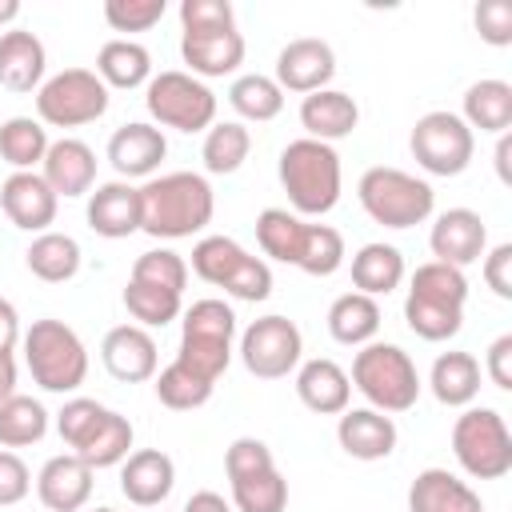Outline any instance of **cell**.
<instances>
[{
    "label": "cell",
    "instance_id": "6da1fadb",
    "mask_svg": "<svg viewBox=\"0 0 512 512\" xmlns=\"http://www.w3.org/2000/svg\"><path fill=\"white\" fill-rule=\"evenodd\" d=\"M216 196L200 172H164L140 184V232L152 240H184L212 224Z\"/></svg>",
    "mask_w": 512,
    "mask_h": 512
},
{
    "label": "cell",
    "instance_id": "7a4b0ae2",
    "mask_svg": "<svg viewBox=\"0 0 512 512\" xmlns=\"http://www.w3.org/2000/svg\"><path fill=\"white\" fill-rule=\"evenodd\" d=\"M276 176H280V184L288 192V204L300 220L332 212L336 200H340V188H344L340 152L332 144H320V140H308V136L284 144V152L276 160Z\"/></svg>",
    "mask_w": 512,
    "mask_h": 512
},
{
    "label": "cell",
    "instance_id": "3957f363",
    "mask_svg": "<svg viewBox=\"0 0 512 512\" xmlns=\"http://www.w3.org/2000/svg\"><path fill=\"white\" fill-rule=\"evenodd\" d=\"M24 344V364L32 372V380L44 392H76L88 376V348L76 336V328H68L56 316L32 320V328L20 336Z\"/></svg>",
    "mask_w": 512,
    "mask_h": 512
},
{
    "label": "cell",
    "instance_id": "277c9868",
    "mask_svg": "<svg viewBox=\"0 0 512 512\" xmlns=\"http://www.w3.org/2000/svg\"><path fill=\"white\" fill-rule=\"evenodd\" d=\"M348 380L376 412H408L424 388L412 356L400 344H384V340H372L356 352Z\"/></svg>",
    "mask_w": 512,
    "mask_h": 512
},
{
    "label": "cell",
    "instance_id": "5b68a950",
    "mask_svg": "<svg viewBox=\"0 0 512 512\" xmlns=\"http://www.w3.org/2000/svg\"><path fill=\"white\" fill-rule=\"evenodd\" d=\"M356 196H360V208L384 228H416L436 208V192L428 180L388 164L368 168L356 184Z\"/></svg>",
    "mask_w": 512,
    "mask_h": 512
},
{
    "label": "cell",
    "instance_id": "8992f818",
    "mask_svg": "<svg viewBox=\"0 0 512 512\" xmlns=\"http://www.w3.org/2000/svg\"><path fill=\"white\" fill-rule=\"evenodd\" d=\"M192 272L204 284L224 288L228 296L248 300V304L272 296V268H268V260L252 256L232 236H204V240H196V248H192Z\"/></svg>",
    "mask_w": 512,
    "mask_h": 512
},
{
    "label": "cell",
    "instance_id": "52a82bcc",
    "mask_svg": "<svg viewBox=\"0 0 512 512\" xmlns=\"http://www.w3.org/2000/svg\"><path fill=\"white\" fill-rule=\"evenodd\" d=\"M452 456L472 480H500L512 472V432L496 408L468 404L452 424Z\"/></svg>",
    "mask_w": 512,
    "mask_h": 512
},
{
    "label": "cell",
    "instance_id": "ba28073f",
    "mask_svg": "<svg viewBox=\"0 0 512 512\" xmlns=\"http://www.w3.org/2000/svg\"><path fill=\"white\" fill-rule=\"evenodd\" d=\"M144 104H148V116L160 128L208 132L216 124V92L204 80H196L192 72H180V68L156 72L144 84Z\"/></svg>",
    "mask_w": 512,
    "mask_h": 512
},
{
    "label": "cell",
    "instance_id": "9c48e42d",
    "mask_svg": "<svg viewBox=\"0 0 512 512\" xmlns=\"http://www.w3.org/2000/svg\"><path fill=\"white\" fill-rule=\"evenodd\" d=\"M108 112V88L92 68H64L36 88V120L48 128H80Z\"/></svg>",
    "mask_w": 512,
    "mask_h": 512
},
{
    "label": "cell",
    "instance_id": "30bf717a",
    "mask_svg": "<svg viewBox=\"0 0 512 512\" xmlns=\"http://www.w3.org/2000/svg\"><path fill=\"white\" fill-rule=\"evenodd\" d=\"M408 148H412V156H416V164L424 172H432V176H460L472 164L476 132L460 120V112L436 108V112H424L412 124Z\"/></svg>",
    "mask_w": 512,
    "mask_h": 512
},
{
    "label": "cell",
    "instance_id": "8fae6325",
    "mask_svg": "<svg viewBox=\"0 0 512 512\" xmlns=\"http://www.w3.org/2000/svg\"><path fill=\"white\" fill-rule=\"evenodd\" d=\"M300 356H304V336L288 316L276 312L260 316L240 336V360L256 380H284L288 372L300 368Z\"/></svg>",
    "mask_w": 512,
    "mask_h": 512
},
{
    "label": "cell",
    "instance_id": "7c38bea8",
    "mask_svg": "<svg viewBox=\"0 0 512 512\" xmlns=\"http://www.w3.org/2000/svg\"><path fill=\"white\" fill-rule=\"evenodd\" d=\"M332 76H336V52L320 36H296L276 52V76L272 80L280 84V92L308 96V92L328 88Z\"/></svg>",
    "mask_w": 512,
    "mask_h": 512
},
{
    "label": "cell",
    "instance_id": "4fadbf2b",
    "mask_svg": "<svg viewBox=\"0 0 512 512\" xmlns=\"http://www.w3.org/2000/svg\"><path fill=\"white\" fill-rule=\"evenodd\" d=\"M428 248L440 264H452V268H468L484 256L488 248V224L480 220V212L472 208H448L436 216L432 232H428Z\"/></svg>",
    "mask_w": 512,
    "mask_h": 512
},
{
    "label": "cell",
    "instance_id": "5bb4252c",
    "mask_svg": "<svg viewBox=\"0 0 512 512\" xmlns=\"http://www.w3.org/2000/svg\"><path fill=\"white\" fill-rule=\"evenodd\" d=\"M164 156H168L164 132L156 124H144V120L120 124L108 140V164L120 172V180H140V176L152 180Z\"/></svg>",
    "mask_w": 512,
    "mask_h": 512
},
{
    "label": "cell",
    "instance_id": "9a60e30c",
    "mask_svg": "<svg viewBox=\"0 0 512 512\" xmlns=\"http://www.w3.org/2000/svg\"><path fill=\"white\" fill-rule=\"evenodd\" d=\"M100 360H104L108 376H116L124 384L152 380L156 376V364H160L156 340L140 324H116V328H108V336L100 344Z\"/></svg>",
    "mask_w": 512,
    "mask_h": 512
},
{
    "label": "cell",
    "instance_id": "2e32d148",
    "mask_svg": "<svg viewBox=\"0 0 512 512\" xmlns=\"http://www.w3.org/2000/svg\"><path fill=\"white\" fill-rule=\"evenodd\" d=\"M56 204H60V196L44 184L40 172H12L0 184V208L24 232H36V236L48 232V224L56 220Z\"/></svg>",
    "mask_w": 512,
    "mask_h": 512
},
{
    "label": "cell",
    "instance_id": "e0dca14e",
    "mask_svg": "<svg viewBox=\"0 0 512 512\" xmlns=\"http://www.w3.org/2000/svg\"><path fill=\"white\" fill-rule=\"evenodd\" d=\"M40 176L56 196H88L96 184V152L76 136H60L48 144Z\"/></svg>",
    "mask_w": 512,
    "mask_h": 512
},
{
    "label": "cell",
    "instance_id": "ac0fdd59",
    "mask_svg": "<svg viewBox=\"0 0 512 512\" xmlns=\"http://www.w3.org/2000/svg\"><path fill=\"white\" fill-rule=\"evenodd\" d=\"M88 228L104 240H124L140 232V188L128 180H108L88 192Z\"/></svg>",
    "mask_w": 512,
    "mask_h": 512
},
{
    "label": "cell",
    "instance_id": "d6986e66",
    "mask_svg": "<svg viewBox=\"0 0 512 512\" xmlns=\"http://www.w3.org/2000/svg\"><path fill=\"white\" fill-rule=\"evenodd\" d=\"M36 496L48 512H80L92 496V468L76 452H60L44 460L36 476Z\"/></svg>",
    "mask_w": 512,
    "mask_h": 512
},
{
    "label": "cell",
    "instance_id": "ffe728a7",
    "mask_svg": "<svg viewBox=\"0 0 512 512\" xmlns=\"http://www.w3.org/2000/svg\"><path fill=\"white\" fill-rule=\"evenodd\" d=\"M176 484V464L168 452L160 448H140L128 452V460L120 464V492L136 504V508H156L172 496Z\"/></svg>",
    "mask_w": 512,
    "mask_h": 512
},
{
    "label": "cell",
    "instance_id": "44dd1931",
    "mask_svg": "<svg viewBox=\"0 0 512 512\" xmlns=\"http://www.w3.org/2000/svg\"><path fill=\"white\" fill-rule=\"evenodd\" d=\"M396 420L376 408H344L336 420V440L352 460H384L396 448Z\"/></svg>",
    "mask_w": 512,
    "mask_h": 512
},
{
    "label": "cell",
    "instance_id": "7402d4cb",
    "mask_svg": "<svg viewBox=\"0 0 512 512\" xmlns=\"http://www.w3.org/2000/svg\"><path fill=\"white\" fill-rule=\"evenodd\" d=\"M180 56L192 68L196 80H216V76H232L244 64V36L236 28H220V32H184L180 36Z\"/></svg>",
    "mask_w": 512,
    "mask_h": 512
},
{
    "label": "cell",
    "instance_id": "603a6c76",
    "mask_svg": "<svg viewBox=\"0 0 512 512\" xmlns=\"http://www.w3.org/2000/svg\"><path fill=\"white\" fill-rule=\"evenodd\" d=\"M296 396L316 416H340L352 400V380L336 360L316 356L296 368Z\"/></svg>",
    "mask_w": 512,
    "mask_h": 512
},
{
    "label": "cell",
    "instance_id": "cb8c5ba5",
    "mask_svg": "<svg viewBox=\"0 0 512 512\" xmlns=\"http://www.w3.org/2000/svg\"><path fill=\"white\" fill-rule=\"evenodd\" d=\"M300 124L308 132V140H320V144H332V140H344L356 132L360 124V108L348 92L340 88H320V92H308L300 100Z\"/></svg>",
    "mask_w": 512,
    "mask_h": 512
},
{
    "label": "cell",
    "instance_id": "d4e9b609",
    "mask_svg": "<svg viewBox=\"0 0 512 512\" xmlns=\"http://www.w3.org/2000/svg\"><path fill=\"white\" fill-rule=\"evenodd\" d=\"M48 52L36 32L28 28H8L0 36V88L8 92H36L44 84Z\"/></svg>",
    "mask_w": 512,
    "mask_h": 512
},
{
    "label": "cell",
    "instance_id": "484cf974",
    "mask_svg": "<svg viewBox=\"0 0 512 512\" xmlns=\"http://www.w3.org/2000/svg\"><path fill=\"white\" fill-rule=\"evenodd\" d=\"M408 512H484V500L456 472L424 468L408 484Z\"/></svg>",
    "mask_w": 512,
    "mask_h": 512
},
{
    "label": "cell",
    "instance_id": "4316f807",
    "mask_svg": "<svg viewBox=\"0 0 512 512\" xmlns=\"http://www.w3.org/2000/svg\"><path fill=\"white\" fill-rule=\"evenodd\" d=\"M480 360L472 352H440L428 372V388L444 408H468L480 392Z\"/></svg>",
    "mask_w": 512,
    "mask_h": 512
},
{
    "label": "cell",
    "instance_id": "83f0119b",
    "mask_svg": "<svg viewBox=\"0 0 512 512\" xmlns=\"http://www.w3.org/2000/svg\"><path fill=\"white\" fill-rule=\"evenodd\" d=\"M96 76L104 80V88H140L152 80V56L144 44L128 40V36H116L108 44H100L96 52Z\"/></svg>",
    "mask_w": 512,
    "mask_h": 512
},
{
    "label": "cell",
    "instance_id": "f1b7e54d",
    "mask_svg": "<svg viewBox=\"0 0 512 512\" xmlns=\"http://www.w3.org/2000/svg\"><path fill=\"white\" fill-rule=\"evenodd\" d=\"M400 280H404V256H400L396 244L372 240V244H364L352 256V284H356V292H364V296L376 300V296L396 292Z\"/></svg>",
    "mask_w": 512,
    "mask_h": 512
},
{
    "label": "cell",
    "instance_id": "f546056e",
    "mask_svg": "<svg viewBox=\"0 0 512 512\" xmlns=\"http://www.w3.org/2000/svg\"><path fill=\"white\" fill-rule=\"evenodd\" d=\"M328 332L336 344H348V348H364L376 340L380 332V304L364 292H344L332 300L328 308Z\"/></svg>",
    "mask_w": 512,
    "mask_h": 512
},
{
    "label": "cell",
    "instance_id": "4dcf8cb0",
    "mask_svg": "<svg viewBox=\"0 0 512 512\" xmlns=\"http://www.w3.org/2000/svg\"><path fill=\"white\" fill-rule=\"evenodd\" d=\"M460 120L476 132H508L512 128V84L508 80H476L464 92V112Z\"/></svg>",
    "mask_w": 512,
    "mask_h": 512
},
{
    "label": "cell",
    "instance_id": "1f68e13d",
    "mask_svg": "<svg viewBox=\"0 0 512 512\" xmlns=\"http://www.w3.org/2000/svg\"><path fill=\"white\" fill-rule=\"evenodd\" d=\"M80 244L68 236V232H40L32 244H28V252H24V264H28V272L36 276V280H44V284H64V280H72L76 272H80Z\"/></svg>",
    "mask_w": 512,
    "mask_h": 512
},
{
    "label": "cell",
    "instance_id": "d6a6232c",
    "mask_svg": "<svg viewBox=\"0 0 512 512\" xmlns=\"http://www.w3.org/2000/svg\"><path fill=\"white\" fill-rule=\"evenodd\" d=\"M48 144V128L32 116H8L0 124V160L12 164V172H36Z\"/></svg>",
    "mask_w": 512,
    "mask_h": 512
},
{
    "label": "cell",
    "instance_id": "836d02e7",
    "mask_svg": "<svg viewBox=\"0 0 512 512\" xmlns=\"http://www.w3.org/2000/svg\"><path fill=\"white\" fill-rule=\"evenodd\" d=\"M304 228L308 220H300L288 208H264L256 216V244L264 256L280 260V264H296L300 260V244H304Z\"/></svg>",
    "mask_w": 512,
    "mask_h": 512
},
{
    "label": "cell",
    "instance_id": "e575fe53",
    "mask_svg": "<svg viewBox=\"0 0 512 512\" xmlns=\"http://www.w3.org/2000/svg\"><path fill=\"white\" fill-rule=\"evenodd\" d=\"M128 452H132V424H128V416H120L116 408H108L104 420L96 424V432L76 448V456H80L92 472H96V468H116V464H124Z\"/></svg>",
    "mask_w": 512,
    "mask_h": 512
},
{
    "label": "cell",
    "instance_id": "d590c367",
    "mask_svg": "<svg viewBox=\"0 0 512 512\" xmlns=\"http://www.w3.org/2000/svg\"><path fill=\"white\" fill-rule=\"evenodd\" d=\"M228 104L236 108V116L252 120V124H268L284 112V92L272 76H260V72H244L232 80L228 88Z\"/></svg>",
    "mask_w": 512,
    "mask_h": 512
},
{
    "label": "cell",
    "instance_id": "8d00e7d4",
    "mask_svg": "<svg viewBox=\"0 0 512 512\" xmlns=\"http://www.w3.org/2000/svg\"><path fill=\"white\" fill-rule=\"evenodd\" d=\"M252 152V132L240 124V120H220L204 132V144H200V160L212 176H228L236 172Z\"/></svg>",
    "mask_w": 512,
    "mask_h": 512
},
{
    "label": "cell",
    "instance_id": "74e56055",
    "mask_svg": "<svg viewBox=\"0 0 512 512\" xmlns=\"http://www.w3.org/2000/svg\"><path fill=\"white\" fill-rule=\"evenodd\" d=\"M48 432V412L32 396H12L0 404V448H28L40 444Z\"/></svg>",
    "mask_w": 512,
    "mask_h": 512
},
{
    "label": "cell",
    "instance_id": "f35d334b",
    "mask_svg": "<svg viewBox=\"0 0 512 512\" xmlns=\"http://www.w3.org/2000/svg\"><path fill=\"white\" fill-rule=\"evenodd\" d=\"M408 296L432 300V304H448V308H464V300H468V276H464V268L428 260V264H420V268L412 272Z\"/></svg>",
    "mask_w": 512,
    "mask_h": 512
},
{
    "label": "cell",
    "instance_id": "ab89813d",
    "mask_svg": "<svg viewBox=\"0 0 512 512\" xmlns=\"http://www.w3.org/2000/svg\"><path fill=\"white\" fill-rule=\"evenodd\" d=\"M124 308L140 328H164L180 316L184 296L168 292V288H156V284H144V280H128L124 284Z\"/></svg>",
    "mask_w": 512,
    "mask_h": 512
},
{
    "label": "cell",
    "instance_id": "60d3db41",
    "mask_svg": "<svg viewBox=\"0 0 512 512\" xmlns=\"http://www.w3.org/2000/svg\"><path fill=\"white\" fill-rule=\"evenodd\" d=\"M212 388H216V384H208L204 376L188 372L180 360H172L168 368L156 372V400H160L164 408H172V412L204 408V404L212 400Z\"/></svg>",
    "mask_w": 512,
    "mask_h": 512
},
{
    "label": "cell",
    "instance_id": "b9f144b4",
    "mask_svg": "<svg viewBox=\"0 0 512 512\" xmlns=\"http://www.w3.org/2000/svg\"><path fill=\"white\" fill-rule=\"evenodd\" d=\"M232 484V508L236 512H284L288 508V480L276 468L228 480Z\"/></svg>",
    "mask_w": 512,
    "mask_h": 512
},
{
    "label": "cell",
    "instance_id": "7bdbcfd3",
    "mask_svg": "<svg viewBox=\"0 0 512 512\" xmlns=\"http://www.w3.org/2000/svg\"><path fill=\"white\" fill-rule=\"evenodd\" d=\"M180 336H188V340H212V344H232L236 340V312L224 300L204 296L192 308H184Z\"/></svg>",
    "mask_w": 512,
    "mask_h": 512
},
{
    "label": "cell",
    "instance_id": "ee69618b",
    "mask_svg": "<svg viewBox=\"0 0 512 512\" xmlns=\"http://www.w3.org/2000/svg\"><path fill=\"white\" fill-rule=\"evenodd\" d=\"M404 320L408 328L420 336V340H452L464 324V308H448V304H432V300H416V296H404Z\"/></svg>",
    "mask_w": 512,
    "mask_h": 512
},
{
    "label": "cell",
    "instance_id": "f6af8a7d",
    "mask_svg": "<svg viewBox=\"0 0 512 512\" xmlns=\"http://www.w3.org/2000/svg\"><path fill=\"white\" fill-rule=\"evenodd\" d=\"M340 264H344V236L328 224H308L296 268L308 276H332Z\"/></svg>",
    "mask_w": 512,
    "mask_h": 512
},
{
    "label": "cell",
    "instance_id": "bcb514c9",
    "mask_svg": "<svg viewBox=\"0 0 512 512\" xmlns=\"http://www.w3.org/2000/svg\"><path fill=\"white\" fill-rule=\"evenodd\" d=\"M128 280H144V284H156V288H168V292H180L184 296V284H188V264L180 252L172 248H148L132 260V272Z\"/></svg>",
    "mask_w": 512,
    "mask_h": 512
},
{
    "label": "cell",
    "instance_id": "7dc6e473",
    "mask_svg": "<svg viewBox=\"0 0 512 512\" xmlns=\"http://www.w3.org/2000/svg\"><path fill=\"white\" fill-rule=\"evenodd\" d=\"M104 404H96V400H88V396H72L60 412H56V432H60V440L76 452L92 432H96V424L104 420Z\"/></svg>",
    "mask_w": 512,
    "mask_h": 512
},
{
    "label": "cell",
    "instance_id": "c3c4849f",
    "mask_svg": "<svg viewBox=\"0 0 512 512\" xmlns=\"http://www.w3.org/2000/svg\"><path fill=\"white\" fill-rule=\"evenodd\" d=\"M168 12L164 0H104V20L112 32H148Z\"/></svg>",
    "mask_w": 512,
    "mask_h": 512
},
{
    "label": "cell",
    "instance_id": "681fc988",
    "mask_svg": "<svg viewBox=\"0 0 512 512\" xmlns=\"http://www.w3.org/2000/svg\"><path fill=\"white\" fill-rule=\"evenodd\" d=\"M180 28L184 32H220L236 28V12L228 0H180Z\"/></svg>",
    "mask_w": 512,
    "mask_h": 512
},
{
    "label": "cell",
    "instance_id": "f907efd6",
    "mask_svg": "<svg viewBox=\"0 0 512 512\" xmlns=\"http://www.w3.org/2000/svg\"><path fill=\"white\" fill-rule=\"evenodd\" d=\"M264 468H276L272 448H268L264 440H256V436H240V440L228 444V452H224V472H228V480H240V476L264 472Z\"/></svg>",
    "mask_w": 512,
    "mask_h": 512
},
{
    "label": "cell",
    "instance_id": "816d5d0a",
    "mask_svg": "<svg viewBox=\"0 0 512 512\" xmlns=\"http://www.w3.org/2000/svg\"><path fill=\"white\" fill-rule=\"evenodd\" d=\"M472 20H476V32L484 44H492V48L512 44V4L508 0H480Z\"/></svg>",
    "mask_w": 512,
    "mask_h": 512
},
{
    "label": "cell",
    "instance_id": "f5cc1de1",
    "mask_svg": "<svg viewBox=\"0 0 512 512\" xmlns=\"http://www.w3.org/2000/svg\"><path fill=\"white\" fill-rule=\"evenodd\" d=\"M32 488V472L28 464L12 452V448H0V508H12L28 496Z\"/></svg>",
    "mask_w": 512,
    "mask_h": 512
},
{
    "label": "cell",
    "instance_id": "db71d44e",
    "mask_svg": "<svg viewBox=\"0 0 512 512\" xmlns=\"http://www.w3.org/2000/svg\"><path fill=\"white\" fill-rule=\"evenodd\" d=\"M484 284L500 300H512V244H496L492 252H484Z\"/></svg>",
    "mask_w": 512,
    "mask_h": 512
},
{
    "label": "cell",
    "instance_id": "11a10c76",
    "mask_svg": "<svg viewBox=\"0 0 512 512\" xmlns=\"http://www.w3.org/2000/svg\"><path fill=\"white\" fill-rule=\"evenodd\" d=\"M484 372H488V380L496 384V388H512V332H504V336H496L492 344H488V360H484Z\"/></svg>",
    "mask_w": 512,
    "mask_h": 512
},
{
    "label": "cell",
    "instance_id": "9f6ffc18",
    "mask_svg": "<svg viewBox=\"0 0 512 512\" xmlns=\"http://www.w3.org/2000/svg\"><path fill=\"white\" fill-rule=\"evenodd\" d=\"M20 312H16V304L12 300H4L0 296V352H12L16 344H20Z\"/></svg>",
    "mask_w": 512,
    "mask_h": 512
},
{
    "label": "cell",
    "instance_id": "6f0895ef",
    "mask_svg": "<svg viewBox=\"0 0 512 512\" xmlns=\"http://www.w3.org/2000/svg\"><path fill=\"white\" fill-rule=\"evenodd\" d=\"M184 512H232V504L220 496V492H192L188 496V504H184Z\"/></svg>",
    "mask_w": 512,
    "mask_h": 512
},
{
    "label": "cell",
    "instance_id": "680465c9",
    "mask_svg": "<svg viewBox=\"0 0 512 512\" xmlns=\"http://www.w3.org/2000/svg\"><path fill=\"white\" fill-rule=\"evenodd\" d=\"M16 396V360L12 352H0V404Z\"/></svg>",
    "mask_w": 512,
    "mask_h": 512
},
{
    "label": "cell",
    "instance_id": "91938a15",
    "mask_svg": "<svg viewBox=\"0 0 512 512\" xmlns=\"http://www.w3.org/2000/svg\"><path fill=\"white\" fill-rule=\"evenodd\" d=\"M508 156H512V136L500 132V140H496V176H500L504 184L512 180V172H508Z\"/></svg>",
    "mask_w": 512,
    "mask_h": 512
},
{
    "label": "cell",
    "instance_id": "94428289",
    "mask_svg": "<svg viewBox=\"0 0 512 512\" xmlns=\"http://www.w3.org/2000/svg\"><path fill=\"white\" fill-rule=\"evenodd\" d=\"M20 16V0H0V24H12Z\"/></svg>",
    "mask_w": 512,
    "mask_h": 512
},
{
    "label": "cell",
    "instance_id": "6125c7cd",
    "mask_svg": "<svg viewBox=\"0 0 512 512\" xmlns=\"http://www.w3.org/2000/svg\"><path fill=\"white\" fill-rule=\"evenodd\" d=\"M92 512H116V508H92Z\"/></svg>",
    "mask_w": 512,
    "mask_h": 512
}]
</instances>
